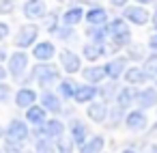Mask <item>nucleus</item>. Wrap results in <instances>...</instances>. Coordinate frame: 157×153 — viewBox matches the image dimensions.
Instances as JSON below:
<instances>
[{
    "label": "nucleus",
    "instance_id": "f257e3e1",
    "mask_svg": "<svg viewBox=\"0 0 157 153\" xmlns=\"http://www.w3.org/2000/svg\"><path fill=\"white\" fill-rule=\"evenodd\" d=\"M63 78H60V71H58V67H54L52 63H37L35 67H30V76L28 78H22L20 82H37L39 86H43V88H48L50 84H58Z\"/></svg>",
    "mask_w": 157,
    "mask_h": 153
},
{
    "label": "nucleus",
    "instance_id": "f03ea898",
    "mask_svg": "<svg viewBox=\"0 0 157 153\" xmlns=\"http://www.w3.org/2000/svg\"><path fill=\"white\" fill-rule=\"evenodd\" d=\"M28 52L26 50H15L13 54H9V58H7V71H9V76L13 78V80H22V78H26V73H28Z\"/></svg>",
    "mask_w": 157,
    "mask_h": 153
},
{
    "label": "nucleus",
    "instance_id": "7ed1b4c3",
    "mask_svg": "<svg viewBox=\"0 0 157 153\" xmlns=\"http://www.w3.org/2000/svg\"><path fill=\"white\" fill-rule=\"evenodd\" d=\"M39 35H41V30H39L37 24H22L20 30L13 37V43H15L17 50H28L39 41Z\"/></svg>",
    "mask_w": 157,
    "mask_h": 153
},
{
    "label": "nucleus",
    "instance_id": "20e7f679",
    "mask_svg": "<svg viewBox=\"0 0 157 153\" xmlns=\"http://www.w3.org/2000/svg\"><path fill=\"white\" fill-rule=\"evenodd\" d=\"M30 136V127L26 119H11L7 129H5V138L13 140V142H26Z\"/></svg>",
    "mask_w": 157,
    "mask_h": 153
},
{
    "label": "nucleus",
    "instance_id": "39448f33",
    "mask_svg": "<svg viewBox=\"0 0 157 153\" xmlns=\"http://www.w3.org/2000/svg\"><path fill=\"white\" fill-rule=\"evenodd\" d=\"M58 63H60L63 71H67L69 76L82 71V54H78V52H73L69 48H65V50L58 52Z\"/></svg>",
    "mask_w": 157,
    "mask_h": 153
},
{
    "label": "nucleus",
    "instance_id": "423d86ee",
    "mask_svg": "<svg viewBox=\"0 0 157 153\" xmlns=\"http://www.w3.org/2000/svg\"><path fill=\"white\" fill-rule=\"evenodd\" d=\"M123 18L127 20V24H133V26H146L151 22V13L142 5H127L123 9Z\"/></svg>",
    "mask_w": 157,
    "mask_h": 153
},
{
    "label": "nucleus",
    "instance_id": "0eeeda50",
    "mask_svg": "<svg viewBox=\"0 0 157 153\" xmlns=\"http://www.w3.org/2000/svg\"><path fill=\"white\" fill-rule=\"evenodd\" d=\"M33 134H35V138L45 136V138H50V140H56V138L65 136V123H63L60 119H48L43 125L35 127Z\"/></svg>",
    "mask_w": 157,
    "mask_h": 153
},
{
    "label": "nucleus",
    "instance_id": "6e6552de",
    "mask_svg": "<svg viewBox=\"0 0 157 153\" xmlns=\"http://www.w3.org/2000/svg\"><path fill=\"white\" fill-rule=\"evenodd\" d=\"M22 15L28 22H37V20H45L48 15V5L45 0H26L22 5Z\"/></svg>",
    "mask_w": 157,
    "mask_h": 153
},
{
    "label": "nucleus",
    "instance_id": "1a4fd4ad",
    "mask_svg": "<svg viewBox=\"0 0 157 153\" xmlns=\"http://www.w3.org/2000/svg\"><path fill=\"white\" fill-rule=\"evenodd\" d=\"M56 52L58 50H56V45L52 41H37L33 45V56H35L37 63H50L56 56Z\"/></svg>",
    "mask_w": 157,
    "mask_h": 153
},
{
    "label": "nucleus",
    "instance_id": "9d476101",
    "mask_svg": "<svg viewBox=\"0 0 157 153\" xmlns=\"http://www.w3.org/2000/svg\"><path fill=\"white\" fill-rule=\"evenodd\" d=\"M60 99H63V97H60L58 93L45 88V91L41 93V97H39V104H41L50 114H60V112H63V101H60Z\"/></svg>",
    "mask_w": 157,
    "mask_h": 153
},
{
    "label": "nucleus",
    "instance_id": "9b49d317",
    "mask_svg": "<svg viewBox=\"0 0 157 153\" xmlns=\"http://www.w3.org/2000/svg\"><path fill=\"white\" fill-rule=\"evenodd\" d=\"M127 56H116V58H112V61H105V65H103V69H105V78L108 80H118V78H123V73H125V69H127Z\"/></svg>",
    "mask_w": 157,
    "mask_h": 153
},
{
    "label": "nucleus",
    "instance_id": "f8f14e48",
    "mask_svg": "<svg viewBox=\"0 0 157 153\" xmlns=\"http://www.w3.org/2000/svg\"><path fill=\"white\" fill-rule=\"evenodd\" d=\"M123 80H125L127 84H131V86H138V88H140V84H146V82H151V76L146 73V69H144V67H138V65H133V67H127V69H125V73H123Z\"/></svg>",
    "mask_w": 157,
    "mask_h": 153
},
{
    "label": "nucleus",
    "instance_id": "ddd939ff",
    "mask_svg": "<svg viewBox=\"0 0 157 153\" xmlns=\"http://www.w3.org/2000/svg\"><path fill=\"white\" fill-rule=\"evenodd\" d=\"M136 99H138V86H131V84L121 86V88H118V93H116V97H114L116 106H118V108H123V110H127L129 106H133V104H136Z\"/></svg>",
    "mask_w": 157,
    "mask_h": 153
},
{
    "label": "nucleus",
    "instance_id": "4468645a",
    "mask_svg": "<svg viewBox=\"0 0 157 153\" xmlns=\"http://www.w3.org/2000/svg\"><path fill=\"white\" fill-rule=\"evenodd\" d=\"M108 112H110V108H108V101H90V104H86V116L93 121V123H105V119H108Z\"/></svg>",
    "mask_w": 157,
    "mask_h": 153
},
{
    "label": "nucleus",
    "instance_id": "2eb2a0df",
    "mask_svg": "<svg viewBox=\"0 0 157 153\" xmlns=\"http://www.w3.org/2000/svg\"><path fill=\"white\" fill-rule=\"evenodd\" d=\"M146 125H148V119H146L144 110L136 108V110H129V112L125 114V127H127V129H131V131H142Z\"/></svg>",
    "mask_w": 157,
    "mask_h": 153
},
{
    "label": "nucleus",
    "instance_id": "dca6fc26",
    "mask_svg": "<svg viewBox=\"0 0 157 153\" xmlns=\"http://www.w3.org/2000/svg\"><path fill=\"white\" fill-rule=\"evenodd\" d=\"M140 110H148V108H157V88L155 86H142L138 88V99H136Z\"/></svg>",
    "mask_w": 157,
    "mask_h": 153
},
{
    "label": "nucleus",
    "instance_id": "f3484780",
    "mask_svg": "<svg viewBox=\"0 0 157 153\" xmlns=\"http://www.w3.org/2000/svg\"><path fill=\"white\" fill-rule=\"evenodd\" d=\"M13 101L17 108H30L33 104H37V91L30 88V86H20L15 93H13Z\"/></svg>",
    "mask_w": 157,
    "mask_h": 153
},
{
    "label": "nucleus",
    "instance_id": "a211bd4d",
    "mask_svg": "<svg viewBox=\"0 0 157 153\" xmlns=\"http://www.w3.org/2000/svg\"><path fill=\"white\" fill-rule=\"evenodd\" d=\"M99 95V86L97 84H78L75 88V95H73V101L75 104H90L95 101V97Z\"/></svg>",
    "mask_w": 157,
    "mask_h": 153
},
{
    "label": "nucleus",
    "instance_id": "6ab92c4d",
    "mask_svg": "<svg viewBox=\"0 0 157 153\" xmlns=\"http://www.w3.org/2000/svg\"><path fill=\"white\" fill-rule=\"evenodd\" d=\"M69 131H71V140H73V144H84L86 140H88V125L82 121V119H71V123H69Z\"/></svg>",
    "mask_w": 157,
    "mask_h": 153
},
{
    "label": "nucleus",
    "instance_id": "aec40b11",
    "mask_svg": "<svg viewBox=\"0 0 157 153\" xmlns=\"http://www.w3.org/2000/svg\"><path fill=\"white\" fill-rule=\"evenodd\" d=\"M84 20L88 22V26H101V24L110 22V15L103 7L93 5V7H88V11H84Z\"/></svg>",
    "mask_w": 157,
    "mask_h": 153
},
{
    "label": "nucleus",
    "instance_id": "412c9836",
    "mask_svg": "<svg viewBox=\"0 0 157 153\" xmlns=\"http://www.w3.org/2000/svg\"><path fill=\"white\" fill-rule=\"evenodd\" d=\"M105 43H93V41H88V43H84L82 45V58H86L88 63H97V61H101L103 56H105Z\"/></svg>",
    "mask_w": 157,
    "mask_h": 153
},
{
    "label": "nucleus",
    "instance_id": "4be33fe9",
    "mask_svg": "<svg viewBox=\"0 0 157 153\" xmlns=\"http://www.w3.org/2000/svg\"><path fill=\"white\" fill-rule=\"evenodd\" d=\"M26 121H28V125L39 127V125H43L48 121V110L41 104H33L30 108H26Z\"/></svg>",
    "mask_w": 157,
    "mask_h": 153
},
{
    "label": "nucleus",
    "instance_id": "5701e85b",
    "mask_svg": "<svg viewBox=\"0 0 157 153\" xmlns=\"http://www.w3.org/2000/svg\"><path fill=\"white\" fill-rule=\"evenodd\" d=\"M80 22H84V9L78 7V5L65 9V13L60 15V24H65V26H73L75 28Z\"/></svg>",
    "mask_w": 157,
    "mask_h": 153
},
{
    "label": "nucleus",
    "instance_id": "b1692460",
    "mask_svg": "<svg viewBox=\"0 0 157 153\" xmlns=\"http://www.w3.org/2000/svg\"><path fill=\"white\" fill-rule=\"evenodd\" d=\"M82 78L88 84H101L105 80V69L103 65H90V67H82Z\"/></svg>",
    "mask_w": 157,
    "mask_h": 153
},
{
    "label": "nucleus",
    "instance_id": "393cba45",
    "mask_svg": "<svg viewBox=\"0 0 157 153\" xmlns=\"http://www.w3.org/2000/svg\"><path fill=\"white\" fill-rule=\"evenodd\" d=\"M86 37H88V41H93V43H105V41L110 39V26H108V24L88 26V28H86Z\"/></svg>",
    "mask_w": 157,
    "mask_h": 153
},
{
    "label": "nucleus",
    "instance_id": "a878e982",
    "mask_svg": "<svg viewBox=\"0 0 157 153\" xmlns=\"http://www.w3.org/2000/svg\"><path fill=\"white\" fill-rule=\"evenodd\" d=\"M103 147H105L103 136L95 134V136H90V138L80 147V153H101V151H103Z\"/></svg>",
    "mask_w": 157,
    "mask_h": 153
},
{
    "label": "nucleus",
    "instance_id": "bb28decb",
    "mask_svg": "<svg viewBox=\"0 0 157 153\" xmlns=\"http://www.w3.org/2000/svg\"><path fill=\"white\" fill-rule=\"evenodd\" d=\"M50 35L56 37V39H60V41H67V43H69V41L73 43V41L78 39V33L73 30V26H65V24H58Z\"/></svg>",
    "mask_w": 157,
    "mask_h": 153
},
{
    "label": "nucleus",
    "instance_id": "cd10ccee",
    "mask_svg": "<svg viewBox=\"0 0 157 153\" xmlns=\"http://www.w3.org/2000/svg\"><path fill=\"white\" fill-rule=\"evenodd\" d=\"M56 86H58V95H60L63 99H73L75 88H78V82H75L73 78H63Z\"/></svg>",
    "mask_w": 157,
    "mask_h": 153
},
{
    "label": "nucleus",
    "instance_id": "c85d7f7f",
    "mask_svg": "<svg viewBox=\"0 0 157 153\" xmlns=\"http://www.w3.org/2000/svg\"><path fill=\"white\" fill-rule=\"evenodd\" d=\"M110 41H112V45H114L116 50L127 48V45L131 43V30H129V28H123V30H118V33H112V35H110Z\"/></svg>",
    "mask_w": 157,
    "mask_h": 153
},
{
    "label": "nucleus",
    "instance_id": "c756f323",
    "mask_svg": "<svg viewBox=\"0 0 157 153\" xmlns=\"http://www.w3.org/2000/svg\"><path fill=\"white\" fill-rule=\"evenodd\" d=\"M125 56H127V61H131V63H140V61H144L146 58V50H144V45H140V43H129L127 45V52H125Z\"/></svg>",
    "mask_w": 157,
    "mask_h": 153
},
{
    "label": "nucleus",
    "instance_id": "7c9ffc66",
    "mask_svg": "<svg viewBox=\"0 0 157 153\" xmlns=\"http://www.w3.org/2000/svg\"><path fill=\"white\" fill-rule=\"evenodd\" d=\"M118 84H116V80H110L105 86H101L99 88V95H101V99L103 101H114V97H116V93H118Z\"/></svg>",
    "mask_w": 157,
    "mask_h": 153
},
{
    "label": "nucleus",
    "instance_id": "2f4dec72",
    "mask_svg": "<svg viewBox=\"0 0 157 153\" xmlns=\"http://www.w3.org/2000/svg\"><path fill=\"white\" fill-rule=\"evenodd\" d=\"M35 151L37 153H54V140H50L45 136H39L35 140Z\"/></svg>",
    "mask_w": 157,
    "mask_h": 153
},
{
    "label": "nucleus",
    "instance_id": "473e14b6",
    "mask_svg": "<svg viewBox=\"0 0 157 153\" xmlns=\"http://www.w3.org/2000/svg\"><path fill=\"white\" fill-rule=\"evenodd\" d=\"M54 149H56V153H73V140L67 136H60L54 140Z\"/></svg>",
    "mask_w": 157,
    "mask_h": 153
},
{
    "label": "nucleus",
    "instance_id": "72a5a7b5",
    "mask_svg": "<svg viewBox=\"0 0 157 153\" xmlns=\"http://www.w3.org/2000/svg\"><path fill=\"white\" fill-rule=\"evenodd\" d=\"M144 69H146V73L151 76V80L157 78V54H155V52L144 58Z\"/></svg>",
    "mask_w": 157,
    "mask_h": 153
},
{
    "label": "nucleus",
    "instance_id": "f704fd0d",
    "mask_svg": "<svg viewBox=\"0 0 157 153\" xmlns=\"http://www.w3.org/2000/svg\"><path fill=\"white\" fill-rule=\"evenodd\" d=\"M123 112H125V110H123V108H118V106H116V108H112V110L108 112V119H105V121H108V125H110V127H116V125H118V121H121V116H123Z\"/></svg>",
    "mask_w": 157,
    "mask_h": 153
},
{
    "label": "nucleus",
    "instance_id": "c9c22d12",
    "mask_svg": "<svg viewBox=\"0 0 157 153\" xmlns=\"http://www.w3.org/2000/svg\"><path fill=\"white\" fill-rule=\"evenodd\" d=\"M11 97H13V88H11V84H7V82H0V104H7V101H11Z\"/></svg>",
    "mask_w": 157,
    "mask_h": 153
},
{
    "label": "nucleus",
    "instance_id": "e433bc0d",
    "mask_svg": "<svg viewBox=\"0 0 157 153\" xmlns=\"http://www.w3.org/2000/svg\"><path fill=\"white\" fill-rule=\"evenodd\" d=\"M15 11V0H0V15H11Z\"/></svg>",
    "mask_w": 157,
    "mask_h": 153
},
{
    "label": "nucleus",
    "instance_id": "4c0bfd02",
    "mask_svg": "<svg viewBox=\"0 0 157 153\" xmlns=\"http://www.w3.org/2000/svg\"><path fill=\"white\" fill-rule=\"evenodd\" d=\"M2 153H24V147H22V142L7 140V142H5V149H2Z\"/></svg>",
    "mask_w": 157,
    "mask_h": 153
},
{
    "label": "nucleus",
    "instance_id": "58836bf2",
    "mask_svg": "<svg viewBox=\"0 0 157 153\" xmlns=\"http://www.w3.org/2000/svg\"><path fill=\"white\" fill-rule=\"evenodd\" d=\"M9 35H11V26H9L7 22H2V20H0V41L9 39Z\"/></svg>",
    "mask_w": 157,
    "mask_h": 153
},
{
    "label": "nucleus",
    "instance_id": "ea45409f",
    "mask_svg": "<svg viewBox=\"0 0 157 153\" xmlns=\"http://www.w3.org/2000/svg\"><path fill=\"white\" fill-rule=\"evenodd\" d=\"M146 45H148V50H151V52H155V54H157V33H153V35L148 37V43H146Z\"/></svg>",
    "mask_w": 157,
    "mask_h": 153
},
{
    "label": "nucleus",
    "instance_id": "a19ab883",
    "mask_svg": "<svg viewBox=\"0 0 157 153\" xmlns=\"http://www.w3.org/2000/svg\"><path fill=\"white\" fill-rule=\"evenodd\" d=\"M110 5L116 7V9H125V7L129 5V0H110Z\"/></svg>",
    "mask_w": 157,
    "mask_h": 153
},
{
    "label": "nucleus",
    "instance_id": "79ce46f5",
    "mask_svg": "<svg viewBox=\"0 0 157 153\" xmlns=\"http://www.w3.org/2000/svg\"><path fill=\"white\" fill-rule=\"evenodd\" d=\"M7 76H9L7 67H2V65H0V82H5V80H7Z\"/></svg>",
    "mask_w": 157,
    "mask_h": 153
},
{
    "label": "nucleus",
    "instance_id": "37998d69",
    "mask_svg": "<svg viewBox=\"0 0 157 153\" xmlns=\"http://www.w3.org/2000/svg\"><path fill=\"white\" fill-rule=\"evenodd\" d=\"M136 5H142V7H146V5H151V2H155V0H133Z\"/></svg>",
    "mask_w": 157,
    "mask_h": 153
},
{
    "label": "nucleus",
    "instance_id": "c03bdc74",
    "mask_svg": "<svg viewBox=\"0 0 157 153\" xmlns=\"http://www.w3.org/2000/svg\"><path fill=\"white\" fill-rule=\"evenodd\" d=\"M151 22H153V28H155V33H157V11L151 15Z\"/></svg>",
    "mask_w": 157,
    "mask_h": 153
},
{
    "label": "nucleus",
    "instance_id": "a18cd8bd",
    "mask_svg": "<svg viewBox=\"0 0 157 153\" xmlns=\"http://www.w3.org/2000/svg\"><path fill=\"white\" fill-rule=\"evenodd\" d=\"M121 153H136V151H133V149H123Z\"/></svg>",
    "mask_w": 157,
    "mask_h": 153
},
{
    "label": "nucleus",
    "instance_id": "49530a36",
    "mask_svg": "<svg viewBox=\"0 0 157 153\" xmlns=\"http://www.w3.org/2000/svg\"><path fill=\"white\" fill-rule=\"evenodd\" d=\"M151 153H157V142H155V144L151 147Z\"/></svg>",
    "mask_w": 157,
    "mask_h": 153
},
{
    "label": "nucleus",
    "instance_id": "de8ad7c7",
    "mask_svg": "<svg viewBox=\"0 0 157 153\" xmlns=\"http://www.w3.org/2000/svg\"><path fill=\"white\" fill-rule=\"evenodd\" d=\"M5 136V129H2V125H0V138H2Z\"/></svg>",
    "mask_w": 157,
    "mask_h": 153
},
{
    "label": "nucleus",
    "instance_id": "09e8293b",
    "mask_svg": "<svg viewBox=\"0 0 157 153\" xmlns=\"http://www.w3.org/2000/svg\"><path fill=\"white\" fill-rule=\"evenodd\" d=\"M153 82H155V88H157V78H155V80H153Z\"/></svg>",
    "mask_w": 157,
    "mask_h": 153
},
{
    "label": "nucleus",
    "instance_id": "8fccbe9b",
    "mask_svg": "<svg viewBox=\"0 0 157 153\" xmlns=\"http://www.w3.org/2000/svg\"><path fill=\"white\" fill-rule=\"evenodd\" d=\"M88 2H97V0H88Z\"/></svg>",
    "mask_w": 157,
    "mask_h": 153
},
{
    "label": "nucleus",
    "instance_id": "3c124183",
    "mask_svg": "<svg viewBox=\"0 0 157 153\" xmlns=\"http://www.w3.org/2000/svg\"><path fill=\"white\" fill-rule=\"evenodd\" d=\"M0 153H2V149H0Z\"/></svg>",
    "mask_w": 157,
    "mask_h": 153
}]
</instances>
